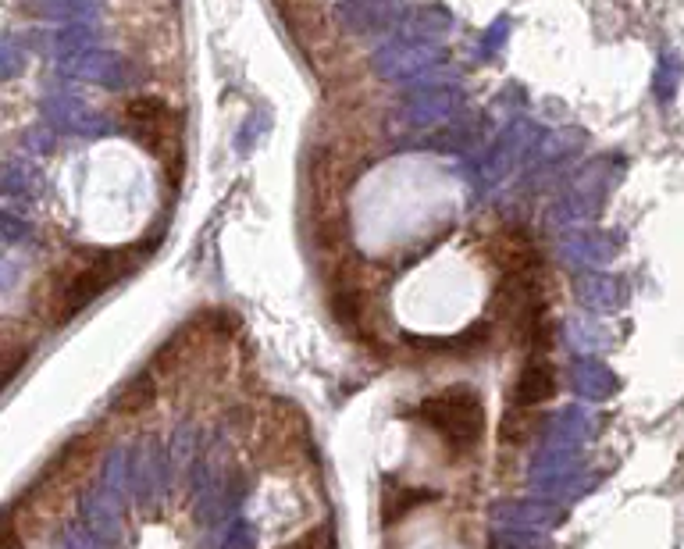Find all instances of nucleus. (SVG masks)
Returning a JSON list of instances; mask_svg holds the SVG:
<instances>
[{"mask_svg": "<svg viewBox=\"0 0 684 549\" xmlns=\"http://www.w3.org/2000/svg\"><path fill=\"white\" fill-rule=\"evenodd\" d=\"M417 421L432 428L439 435V443L456 460L471 457L485 439V403L467 386H446L439 393L424 396L417 403Z\"/></svg>", "mask_w": 684, "mask_h": 549, "instance_id": "nucleus-1", "label": "nucleus"}, {"mask_svg": "<svg viewBox=\"0 0 684 549\" xmlns=\"http://www.w3.org/2000/svg\"><path fill=\"white\" fill-rule=\"evenodd\" d=\"M132 264H136V254H132V250H122V254L104 250V254H93L82 264H75V268L68 271V279L61 282V293H57V300H54L57 325L75 318L86 304H93V300H97L118 275H125Z\"/></svg>", "mask_w": 684, "mask_h": 549, "instance_id": "nucleus-2", "label": "nucleus"}, {"mask_svg": "<svg viewBox=\"0 0 684 549\" xmlns=\"http://www.w3.org/2000/svg\"><path fill=\"white\" fill-rule=\"evenodd\" d=\"M556 393V368L549 353H528L521 364V375L513 382V400H510V418H524L531 410L546 407Z\"/></svg>", "mask_w": 684, "mask_h": 549, "instance_id": "nucleus-3", "label": "nucleus"}, {"mask_svg": "<svg viewBox=\"0 0 684 549\" xmlns=\"http://www.w3.org/2000/svg\"><path fill=\"white\" fill-rule=\"evenodd\" d=\"M125 122L136 132L139 140L147 143L154 154H164L175 147V129H171V107L157 97H136L125 104Z\"/></svg>", "mask_w": 684, "mask_h": 549, "instance_id": "nucleus-4", "label": "nucleus"}]
</instances>
